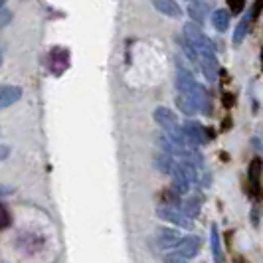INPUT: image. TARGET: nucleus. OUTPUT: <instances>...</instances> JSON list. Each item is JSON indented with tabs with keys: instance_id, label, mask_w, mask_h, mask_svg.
I'll return each mask as SVG.
<instances>
[{
	"instance_id": "f257e3e1",
	"label": "nucleus",
	"mask_w": 263,
	"mask_h": 263,
	"mask_svg": "<svg viewBox=\"0 0 263 263\" xmlns=\"http://www.w3.org/2000/svg\"><path fill=\"white\" fill-rule=\"evenodd\" d=\"M176 89L182 97H186L194 105L196 113L210 115V97H208L206 89L198 83L196 78L188 69H182V67L178 69V73H176Z\"/></svg>"
},
{
	"instance_id": "f03ea898",
	"label": "nucleus",
	"mask_w": 263,
	"mask_h": 263,
	"mask_svg": "<svg viewBox=\"0 0 263 263\" xmlns=\"http://www.w3.org/2000/svg\"><path fill=\"white\" fill-rule=\"evenodd\" d=\"M157 216L160 220H164L168 224H174L176 228H182V230H192L194 228L192 218H188L184 212L180 210V208H176V206H158Z\"/></svg>"
},
{
	"instance_id": "7ed1b4c3",
	"label": "nucleus",
	"mask_w": 263,
	"mask_h": 263,
	"mask_svg": "<svg viewBox=\"0 0 263 263\" xmlns=\"http://www.w3.org/2000/svg\"><path fill=\"white\" fill-rule=\"evenodd\" d=\"M180 127L184 131L190 146H204L210 141V133L206 131V127L200 125L198 121H184V125H180Z\"/></svg>"
},
{
	"instance_id": "20e7f679",
	"label": "nucleus",
	"mask_w": 263,
	"mask_h": 263,
	"mask_svg": "<svg viewBox=\"0 0 263 263\" xmlns=\"http://www.w3.org/2000/svg\"><path fill=\"white\" fill-rule=\"evenodd\" d=\"M200 246H202V239L198 236H184L178 239V243L174 246L176 255L182 257V259H192L200 253Z\"/></svg>"
},
{
	"instance_id": "39448f33",
	"label": "nucleus",
	"mask_w": 263,
	"mask_h": 263,
	"mask_svg": "<svg viewBox=\"0 0 263 263\" xmlns=\"http://www.w3.org/2000/svg\"><path fill=\"white\" fill-rule=\"evenodd\" d=\"M22 97V89L18 85H0V111L18 103Z\"/></svg>"
},
{
	"instance_id": "423d86ee",
	"label": "nucleus",
	"mask_w": 263,
	"mask_h": 263,
	"mask_svg": "<svg viewBox=\"0 0 263 263\" xmlns=\"http://www.w3.org/2000/svg\"><path fill=\"white\" fill-rule=\"evenodd\" d=\"M151 2L160 14L168 16V18H182V8L176 0H151Z\"/></svg>"
},
{
	"instance_id": "0eeeda50",
	"label": "nucleus",
	"mask_w": 263,
	"mask_h": 263,
	"mask_svg": "<svg viewBox=\"0 0 263 263\" xmlns=\"http://www.w3.org/2000/svg\"><path fill=\"white\" fill-rule=\"evenodd\" d=\"M208 4L206 2H202V0H192L190 2V6H188V16L192 18V22H196V24H202L204 20H206V16H208Z\"/></svg>"
},
{
	"instance_id": "6e6552de",
	"label": "nucleus",
	"mask_w": 263,
	"mask_h": 263,
	"mask_svg": "<svg viewBox=\"0 0 263 263\" xmlns=\"http://www.w3.org/2000/svg\"><path fill=\"white\" fill-rule=\"evenodd\" d=\"M178 232L176 230H172V228H162L160 232H158V246L162 248V250H172L176 243H178Z\"/></svg>"
},
{
	"instance_id": "1a4fd4ad",
	"label": "nucleus",
	"mask_w": 263,
	"mask_h": 263,
	"mask_svg": "<svg viewBox=\"0 0 263 263\" xmlns=\"http://www.w3.org/2000/svg\"><path fill=\"white\" fill-rule=\"evenodd\" d=\"M210 246H212L214 261L224 263V251H222V243H220V230H218L216 224H212V228H210Z\"/></svg>"
},
{
	"instance_id": "9d476101",
	"label": "nucleus",
	"mask_w": 263,
	"mask_h": 263,
	"mask_svg": "<svg viewBox=\"0 0 263 263\" xmlns=\"http://www.w3.org/2000/svg\"><path fill=\"white\" fill-rule=\"evenodd\" d=\"M212 26L216 28L218 32H226L230 28V12L224 8H216L212 12Z\"/></svg>"
},
{
	"instance_id": "9b49d317",
	"label": "nucleus",
	"mask_w": 263,
	"mask_h": 263,
	"mask_svg": "<svg viewBox=\"0 0 263 263\" xmlns=\"http://www.w3.org/2000/svg\"><path fill=\"white\" fill-rule=\"evenodd\" d=\"M250 24H251V16H243V18L239 20L236 32H234V44H241V42H243V38H246L248 32H250Z\"/></svg>"
},
{
	"instance_id": "f8f14e48",
	"label": "nucleus",
	"mask_w": 263,
	"mask_h": 263,
	"mask_svg": "<svg viewBox=\"0 0 263 263\" xmlns=\"http://www.w3.org/2000/svg\"><path fill=\"white\" fill-rule=\"evenodd\" d=\"M200 208H202V198L192 196V198H188V200H184V208H182V212H184L188 218H196Z\"/></svg>"
},
{
	"instance_id": "ddd939ff",
	"label": "nucleus",
	"mask_w": 263,
	"mask_h": 263,
	"mask_svg": "<svg viewBox=\"0 0 263 263\" xmlns=\"http://www.w3.org/2000/svg\"><path fill=\"white\" fill-rule=\"evenodd\" d=\"M174 162H176V160H174V157L166 155V153H162V155H158V157H157V166L160 168V172H164V174H171Z\"/></svg>"
},
{
	"instance_id": "4468645a",
	"label": "nucleus",
	"mask_w": 263,
	"mask_h": 263,
	"mask_svg": "<svg viewBox=\"0 0 263 263\" xmlns=\"http://www.w3.org/2000/svg\"><path fill=\"white\" fill-rule=\"evenodd\" d=\"M176 103H178V109L184 113V115H188V117H192L194 113H196V109H194V105L186 99V97H182V95H178L176 97Z\"/></svg>"
},
{
	"instance_id": "2eb2a0df",
	"label": "nucleus",
	"mask_w": 263,
	"mask_h": 263,
	"mask_svg": "<svg viewBox=\"0 0 263 263\" xmlns=\"http://www.w3.org/2000/svg\"><path fill=\"white\" fill-rule=\"evenodd\" d=\"M10 222H12L10 214H8V210L0 204V230H2V228H6V226H10Z\"/></svg>"
},
{
	"instance_id": "dca6fc26",
	"label": "nucleus",
	"mask_w": 263,
	"mask_h": 263,
	"mask_svg": "<svg viewBox=\"0 0 263 263\" xmlns=\"http://www.w3.org/2000/svg\"><path fill=\"white\" fill-rule=\"evenodd\" d=\"M10 20H12V12H8V10H0V28H4Z\"/></svg>"
},
{
	"instance_id": "f3484780",
	"label": "nucleus",
	"mask_w": 263,
	"mask_h": 263,
	"mask_svg": "<svg viewBox=\"0 0 263 263\" xmlns=\"http://www.w3.org/2000/svg\"><path fill=\"white\" fill-rule=\"evenodd\" d=\"M14 192V186L10 184H0V198L2 196H10Z\"/></svg>"
},
{
	"instance_id": "a211bd4d",
	"label": "nucleus",
	"mask_w": 263,
	"mask_h": 263,
	"mask_svg": "<svg viewBox=\"0 0 263 263\" xmlns=\"http://www.w3.org/2000/svg\"><path fill=\"white\" fill-rule=\"evenodd\" d=\"M164 263H188V261L182 259V257H178L176 253H172V255H166V257H164Z\"/></svg>"
},
{
	"instance_id": "6ab92c4d",
	"label": "nucleus",
	"mask_w": 263,
	"mask_h": 263,
	"mask_svg": "<svg viewBox=\"0 0 263 263\" xmlns=\"http://www.w3.org/2000/svg\"><path fill=\"white\" fill-rule=\"evenodd\" d=\"M230 6H232V12H239L243 8V0H228Z\"/></svg>"
},
{
	"instance_id": "aec40b11",
	"label": "nucleus",
	"mask_w": 263,
	"mask_h": 263,
	"mask_svg": "<svg viewBox=\"0 0 263 263\" xmlns=\"http://www.w3.org/2000/svg\"><path fill=\"white\" fill-rule=\"evenodd\" d=\"M8 157H10V146L0 145V162H2V160H6Z\"/></svg>"
},
{
	"instance_id": "412c9836",
	"label": "nucleus",
	"mask_w": 263,
	"mask_h": 263,
	"mask_svg": "<svg viewBox=\"0 0 263 263\" xmlns=\"http://www.w3.org/2000/svg\"><path fill=\"white\" fill-rule=\"evenodd\" d=\"M2 58H4V53H2V50H0V66H2Z\"/></svg>"
},
{
	"instance_id": "4be33fe9",
	"label": "nucleus",
	"mask_w": 263,
	"mask_h": 263,
	"mask_svg": "<svg viewBox=\"0 0 263 263\" xmlns=\"http://www.w3.org/2000/svg\"><path fill=\"white\" fill-rule=\"evenodd\" d=\"M4 2H6V0H0V10H2V6H4Z\"/></svg>"
},
{
	"instance_id": "5701e85b",
	"label": "nucleus",
	"mask_w": 263,
	"mask_h": 263,
	"mask_svg": "<svg viewBox=\"0 0 263 263\" xmlns=\"http://www.w3.org/2000/svg\"><path fill=\"white\" fill-rule=\"evenodd\" d=\"M186 2H192V0H186Z\"/></svg>"
}]
</instances>
